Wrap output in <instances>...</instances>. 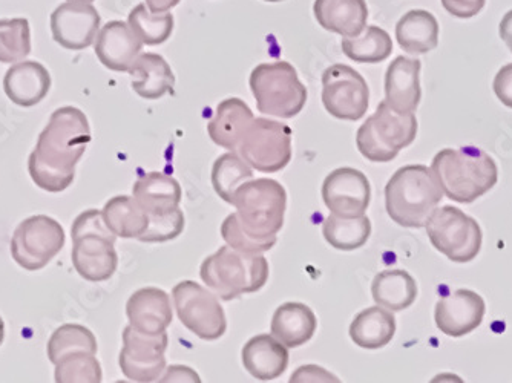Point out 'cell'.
I'll return each mask as SVG.
<instances>
[{"label":"cell","mask_w":512,"mask_h":383,"mask_svg":"<svg viewBox=\"0 0 512 383\" xmlns=\"http://www.w3.org/2000/svg\"><path fill=\"white\" fill-rule=\"evenodd\" d=\"M89 143L91 128L85 112L74 106L56 109L28 160L31 180L53 194L68 189Z\"/></svg>","instance_id":"6da1fadb"},{"label":"cell","mask_w":512,"mask_h":383,"mask_svg":"<svg viewBox=\"0 0 512 383\" xmlns=\"http://www.w3.org/2000/svg\"><path fill=\"white\" fill-rule=\"evenodd\" d=\"M431 171L444 195L462 204L488 194L499 180L496 161L477 148L442 149L433 158Z\"/></svg>","instance_id":"7a4b0ae2"},{"label":"cell","mask_w":512,"mask_h":383,"mask_svg":"<svg viewBox=\"0 0 512 383\" xmlns=\"http://www.w3.org/2000/svg\"><path fill=\"white\" fill-rule=\"evenodd\" d=\"M444 198L433 171L424 164H408L394 172L385 186L388 217L405 229L425 227Z\"/></svg>","instance_id":"3957f363"},{"label":"cell","mask_w":512,"mask_h":383,"mask_svg":"<svg viewBox=\"0 0 512 383\" xmlns=\"http://www.w3.org/2000/svg\"><path fill=\"white\" fill-rule=\"evenodd\" d=\"M269 273L263 253H244L227 244L207 256L200 269L201 281L223 301L260 292L269 281Z\"/></svg>","instance_id":"277c9868"},{"label":"cell","mask_w":512,"mask_h":383,"mask_svg":"<svg viewBox=\"0 0 512 383\" xmlns=\"http://www.w3.org/2000/svg\"><path fill=\"white\" fill-rule=\"evenodd\" d=\"M73 266L86 281L103 282L112 278L119 267L115 250L117 236L97 209L85 210L73 223Z\"/></svg>","instance_id":"5b68a950"},{"label":"cell","mask_w":512,"mask_h":383,"mask_svg":"<svg viewBox=\"0 0 512 383\" xmlns=\"http://www.w3.org/2000/svg\"><path fill=\"white\" fill-rule=\"evenodd\" d=\"M249 85L258 111L270 117H296L309 97L289 62L261 63L250 74Z\"/></svg>","instance_id":"8992f818"},{"label":"cell","mask_w":512,"mask_h":383,"mask_svg":"<svg viewBox=\"0 0 512 383\" xmlns=\"http://www.w3.org/2000/svg\"><path fill=\"white\" fill-rule=\"evenodd\" d=\"M416 135V115L399 114L384 100L358 129L356 145L368 161L390 163L398 157L399 151L416 140Z\"/></svg>","instance_id":"52a82bcc"},{"label":"cell","mask_w":512,"mask_h":383,"mask_svg":"<svg viewBox=\"0 0 512 383\" xmlns=\"http://www.w3.org/2000/svg\"><path fill=\"white\" fill-rule=\"evenodd\" d=\"M232 206L247 232L266 238L283 229L287 192L272 178L250 180L237 190Z\"/></svg>","instance_id":"ba28073f"},{"label":"cell","mask_w":512,"mask_h":383,"mask_svg":"<svg viewBox=\"0 0 512 383\" xmlns=\"http://www.w3.org/2000/svg\"><path fill=\"white\" fill-rule=\"evenodd\" d=\"M425 229L434 249L457 264L473 261L482 249L483 233L479 223L457 207H437L425 223Z\"/></svg>","instance_id":"9c48e42d"},{"label":"cell","mask_w":512,"mask_h":383,"mask_svg":"<svg viewBox=\"0 0 512 383\" xmlns=\"http://www.w3.org/2000/svg\"><path fill=\"white\" fill-rule=\"evenodd\" d=\"M292 135V129L284 123L255 118L237 152L253 171L276 174L292 161Z\"/></svg>","instance_id":"30bf717a"},{"label":"cell","mask_w":512,"mask_h":383,"mask_svg":"<svg viewBox=\"0 0 512 383\" xmlns=\"http://www.w3.org/2000/svg\"><path fill=\"white\" fill-rule=\"evenodd\" d=\"M178 319L203 341H217L227 330L226 313L220 298L195 281H181L172 290Z\"/></svg>","instance_id":"8fae6325"},{"label":"cell","mask_w":512,"mask_h":383,"mask_svg":"<svg viewBox=\"0 0 512 383\" xmlns=\"http://www.w3.org/2000/svg\"><path fill=\"white\" fill-rule=\"evenodd\" d=\"M65 230L46 215L27 218L17 226L11 239V256L28 272L45 269L65 246Z\"/></svg>","instance_id":"7c38bea8"},{"label":"cell","mask_w":512,"mask_h":383,"mask_svg":"<svg viewBox=\"0 0 512 383\" xmlns=\"http://www.w3.org/2000/svg\"><path fill=\"white\" fill-rule=\"evenodd\" d=\"M322 105L338 120L358 122L367 114L370 89L356 69L336 63L322 74Z\"/></svg>","instance_id":"4fadbf2b"},{"label":"cell","mask_w":512,"mask_h":383,"mask_svg":"<svg viewBox=\"0 0 512 383\" xmlns=\"http://www.w3.org/2000/svg\"><path fill=\"white\" fill-rule=\"evenodd\" d=\"M168 333L149 334L135 330L132 325L123 330V348L119 365L122 373L134 382H155L166 370L165 353Z\"/></svg>","instance_id":"5bb4252c"},{"label":"cell","mask_w":512,"mask_h":383,"mask_svg":"<svg viewBox=\"0 0 512 383\" xmlns=\"http://www.w3.org/2000/svg\"><path fill=\"white\" fill-rule=\"evenodd\" d=\"M102 17L92 4L65 2L51 14L54 42L69 51H82L94 45Z\"/></svg>","instance_id":"9a60e30c"},{"label":"cell","mask_w":512,"mask_h":383,"mask_svg":"<svg viewBox=\"0 0 512 383\" xmlns=\"http://www.w3.org/2000/svg\"><path fill=\"white\" fill-rule=\"evenodd\" d=\"M322 201L333 215H364L371 201L370 181L358 169L339 167L325 178L322 184Z\"/></svg>","instance_id":"2e32d148"},{"label":"cell","mask_w":512,"mask_h":383,"mask_svg":"<svg viewBox=\"0 0 512 383\" xmlns=\"http://www.w3.org/2000/svg\"><path fill=\"white\" fill-rule=\"evenodd\" d=\"M486 305L473 290L460 289L439 299L434 310L437 328L450 338H463L480 327Z\"/></svg>","instance_id":"e0dca14e"},{"label":"cell","mask_w":512,"mask_h":383,"mask_svg":"<svg viewBox=\"0 0 512 383\" xmlns=\"http://www.w3.org/2000/svg\"><path fill=\"white\" fill-rule=\"evenodd\" d=\"M142 50V40L138 39L131 25L122 20H112L103 25L94 42L97 59L115 73H129Z\"/></svg>","instance_id":"ac0fdd59"},{"label":"cell","mask_w":512,"mask_h":383,"mask_svg":"<svg viewBox=\"0 0 512 383\" xmlns=\"http://www.w3.org/2000/svg\"><path fill=\"white\" fill-rule=\"evenodd\" d=\"M421 60L399 56L385 73V102L399 114H414L422 99Z\"/></svg>","instance_id":"d6986e66"},{"label":"cell","mask_w":512,"mask_h":383,"mask_svg":"<svg viewBox=\"0 0 512 383\" xmlns=\"http://www.w3.org/2000/svg\"><path fill=\"white\" fill-rule=\"evenodd\" d=\"M129 325L142 333H165L174 319L171 298L165 290L145 287L132 293L126 304Z\"/></svg>","instance_id":"ffe728a7"},{"label":"cell","mask_w":512,"mask_h":383,"mask_svg":"<svg viewBox=\"0 0 512 383\" xmlns=\"http://www.w3.org/2000/svg\"><path fill=\"white\" fill-rule=\"evenodd\" d=\"M51 89V74L36 60L14 63L4 77V91L14 105L31 108L39 105Z\"/></svg>","instance_id":"44dd1931"},{"label":"cell","mask_w":512,"mask_h":383,"mask_svg":"<svg viewBox=\"0 0 512 383\" xmlns=\"http://www.w3.org/2000/svg\"><path fill=\"white\" fill-rule=\"evenodd\" d=\"M241 361L255 379L275 380L289 367V348L273 334H258L244 345Z\"/></svg>","instance_id":"7402d4cb"},{"label":"cell","mask_w":512,"mask_h":383,"mask_svg":"<svg viewBox=\"0 0 512 383\" xmlns=\"http://www.w3.org/2000/svg\"><path fill=\"white\" fill-rule=\"evenodd\" d=\"M313 14L324 30L342 37H356L367 28L365 0H315Z\"/></svg>","instance_id":"603a6c76"},{"label":"cell","mask_w":512,"mask_h":383,"mask_svg":"<svg viewBox=\"0 0 512 383\" xmlns=\"http://www.w3.org/2000/svg\"><path fill=\"white\" fill-rule=\"evenodd\" d=\"M253 120L255 115L252 109L243 100L232 97L218 105L214 118L207 125V134L215 145L229 152H237Z\"/></svg>","instance_id":"cb8c5ba5"},{"label":"cell","mask_w":512,"mask_h":383,"mask_svg":"<svg viewBox=\"0 0 512 383\" xmlns=\"http://www.w3.org/2000/svg\"><path fill=\"white\" fill-rule=\"evenodd\" d=\"M318 319L309 305L302 302H286L273 313L270 334L287 348L306 345L315 336Z\"/></svg>","instance_id":"d4e9b609"},{"label":"cell","mask_w":512,"mask_h":383,"mask_svg":"<svg viewBox=\"0 0 512 383\" xmlns=\"http://www.w3.org/2000/svg\"><path fill=\"white\" fill-rule=\"evenodd\" d=\"M132 197L148 215H158L178 209L183 200V190L171 175L149 172L135 181Z\"/></svg>","instance_id":"484cf974"},{"label":"cell","mask_w":512,"mask_h":383,"mask_svg":"<svg viewBox=\"0 0 512 383\" xmlns=\"http://www.w3.org/2000/svg\"><path fill=\"white\" fill-rule=\"evenodd\" d=\"M132 89L142 99L158 100L174 91L175 76L165 57L160 54H140L129 69Z\"/></svg>","instance_id":"4316f807"},{"label":"cell","mask_w":512,"mask_h":383,"mask_svg":"<svg viewBox=\"0 0 512 383\" xmlns=\"http://www.w3.org/2000/svg\"><path fill=\"white\" fill-rule=\"evenodd\" d=\"M396 40L411 56L430 53L439 45V22L430 11H408L396 25Z\"/></svg>","instance_id":"83f0119b"},{"label":"cell","mask_w":512,"mask_h":383,"mask_svg":"<svg viewBox=\"0 0 512 383\" xmlns=\"http://www.w3.org/2000/svg\"><path fill=\"white\" fill-rule=\"evenodd\" d=\"M396 318L393 311L375 305L365 308L350 325V339L364 350H381L393 341Z\"/></svg>","instance_id":"f1b7e54d"},{"label":"cell","mask_w":512,"mask_h":383,"mask_svg":"<svg viewBox=\"0 0 512 383\" xmlns=\"http://www.w3.org/2000/svg\"><path fill=\"white\" fill-rule=\"evenodd\" d=\"M371 295L376 305L387 310H407L416 301L417 284L405 270H384L373 279Z\"/></svg>","instance_id":"f546056e"},{"label":"cell","mask_w":512,"mask_h":383,"mask_svg":"<svg viewBox=\"0 0 512 383\" xmlns=\"http://www.w3.org/2000/svg\"><path fill=\"white\" fill-rule=\"evenodd\" d=\"M103 218L115 236L138 239L149 226V215L134 197L119 195L111 198L102 210Z\"/></svg>","instance_id":"4dcf8cb0"},{"label":"cell","mask_w":512,"mask_h":383,"mask_svg":"<svg viewBox=\"0 0 512 383\" xmlns=\"http://www.w3.org/2000/svg\"><path fill=\"white\" fill-rule=\"evenodd\" d=\"M322 235L333 249L353 252L367 244L371 235V221L367 215L339 217L330 215L322 223Z\"/></svg>","instance_id":"1f68e13d"},{"label":"cell","mask_w":512,"mask_h":383,"mask_svg":"<svg viewBox=\"0 0 512 383\" xmlns=\"http://www.w3.org/2000/svg\"><path fill=\"white\" fill-rule=\"evenodd\" d=\"M342 53L356 63L384 62L393 53L390 34L376 25L365 28L359 36L344 37L341 42Z\"/></svg>","instance_id":"d6a6232c"},{"label":"cell","mask_w":512,"mask_h":383,"mask_svg":"<svg viewBox=\"0 0 512 383\" xmlns=\"http://www.w3.org/2000/svg\"><path fill=\"white\" fill-rule=\"evenodd\" d=\"M250 180H253V169L238 152H227L215 160L212 167V186L215 194L224 203H234L237 190Z\"/></svg>","instance_id":"836d02e7"},{"label":"cell","mask_w":512,"mask_h":383,"mask_svg":"<svg viewBox=\"0 0 512 383\" xmlns=\"http://www.w3.org/2000/svg\"><path fill=\"white\" fill-rule=\"evenodd\" d=\"M99 344L96 336L88 328L79 324H65L57 328L48 342V359L51 364H59L69 354L89 353L97 354Z\"/></svg>","instance_id":"e575fe53"},{"label":"cell","mask_w":512,"mask_h":383,"mask_svg":"<svg viewBox=\"0 0 512 383\" xmlns=\"http://www.w3.org/2000/svg\"><path fill=\"white\" fill-rule=\"evenodd\" d=\"M128 23L143 45H161L174 33L172 13H152L146 4L137 5L129 13Z\"/></svg>","instance_id":"d590c367"},{"label":"cell","mask_w":512,"mask_h":383,"mask_svg":"<svg viewBox=\"0 0 512 383\" xmlns=\"http://www.w3.org/2000/svg\"><path fill=\"white\" fill-rule=\"evenodd\" d=\"M31 53L30 22L25 17L0 19V63L22 62Z\"/></svg>","instance_id":"8d00e7d4"},{"label":"cell","mask_w":512,"mask_h":383,"mask_svg":"<svg viewBox=\"0 0 512 383\" xmlns=\"http://www.w3.org/2000/svg\"><path fill=\"white\" fill-rule=\"evenodd\" d=\"M54 376L59 383H99L103 377L102 365L96 354H69L56 364Z\"/></svg>","instance_id":"74e56055"},{"label":"cell","mask_w":512,"mask_h":383,"mask_svg":"<svg viewBox=\"0 0 512 383\" xmlns=\"http://www.w3.org/2000/svg\"><path fill=\"white\" fill-rule=\"evenodd\" d=\"M221 236H223L227 246L244 253L269 252L276 244V235L261 238V236H255L247 232L243 224H241L237 212L232 213L223 221V224H221Z\"/></svg>","instance_id":"f35d334b"},{"label":"cell","mask_w":512,"mask_h":383,"mask_svg":"<svg viewBox=\"0 0 512 383\" xmlns=\"http://www.w3.org/2000/svg\"><path fill=\"white\" fill-rule=\"evenodd\" d=\"M184 213L181 207L171 210V212L158 213V215H149V226L138 241L142 243H166L172 239L178 238L183 233Z\"/></svg>","instance_id":"ab89813d"},{"label":"cell","mask_w":512,"mask_h":383,"mask_svg":"<svg viewBox=\"0 0 512 383\" xmlns=\"http://www.w3.org/2000/svg\"><path fill=\"white\" fill-rule=\"evenodd\" d=\"M442 7L457 19H471L485 7L486 0H440Z\"/></svg>","instance_id":"60d3db41"},{"label":"cell","mask_w":512,"mask_h":383,"mask_svg":"<svg viewBox=\"0 0 512 383\" xmlns=\"http://www.w3.org/2000/svg\"><path fill=\"white\" fill-rule=\"evenodd\" d=\"M493 89L497 99L506 108L512 109V63H508V65L499 69V73L496 74V79H494Z\"/></svg>","instance_id":"b9f144b4"},{"label":"cell","mask_w":512,"mask_h":383,"mask_svg":"<svg viewBox=\"0 0 512 383\" xmlns=\"http://www.w3.org/2000/svg\"><path fill=\"white\" fill-rule=\"evenodd\" d=\"M290 382H339V379L333 376L332 373H329V371L324 370V368L318 367V365H304V367L298 368V370L292 374Z\"/></svg>","instance_id":"7bdbcfd3"},{"label":"cell","mask_w":512,"mask_h":383,"mask_svg":"<svg viewBox=\"0 0 512 383\" xmlns=\"http://www.w3.org/2000/svg\"><path fill=\"white\" fill-rule=\"evenodd\" d=\"M160 382H201V379L197 371L192 368L172 365V367L166 368Z\"/></svg>","instance_id":"ee69618b"},{"label":"cell","mask_w":512,"mask_h":383,"mask_svg":"<svg viewBox=\"0 0 512 383\" xmlns=\"http://www.w3.org/2000/svg\"><path fill=\"white\" fill-rule=\"evenodd\" d=\"M499 34L500 39L506 43L512 53V10H509L500 20Z\"/></svg>","instance_id":"f6af8a7d"},{"label":"cell","mask_w":512,"mask_h":383,"mask_svg":"<svg viewBox=\"0 0 512 383\" xmlns=\"http://www.w3.org/2000/svg\"><path fill=\"white\" fill-rule=\"evenodd\" d=\"M181 0H146V7L152 13H168L172 8L177 7Z\"/></svg>","instance_id":"bcb514c9"},{"label":"cell","mask_w":512,"mask_h":383,"mask_svg":"<svg viewBox=\"0 0 512 383\" xmlns=\"http://www.w3.org/2000/svg\"><path fill=\"white\" fill-rule=\"evenodd\" d=\"M5 339V324L4 319L0 316V345L4 344Z\"/></svg>","instance_id":"7dc6e473"},{"label":"cell","mask_w":512,"mask_h":383,"mask_svg":"<svg viewBox=\"0 0 512 383\" xmlns=\"http://www.w3.org/2000/svg\"><path fill=\"white\" fill-rule=\"evenodd\" d=\"M66 2H82V4H92L94 0H66Z\"/></svg>","instance_id":"c3c4849f"},{"label":"cell","mask_w":512,"mask_h":383,"mask_svg":"<svg viewBox=\"0 0 512 383\" xmlns=\"http://www.w3.org/2000/svg\"><path fill=\"white\" fill-rule=\"evenodd\" d=\"M264 2H269V4H278V2H284V0H264Z\"/></svg>","instance_id":"681fc988"}]
</instances>
